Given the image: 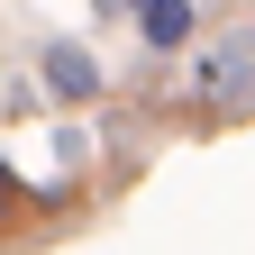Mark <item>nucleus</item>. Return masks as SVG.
I'll list each match as a JSON object with an SVG mask.
<instances>
[{
    "mask_svg": "<svg viewBox=\"0 0 255 255\" xmlns=\"http://www.w3.org/2000/svg\"><path fill=\"white\" fill-rule=\"evenodd\" d=\"M201 91H210V101H246V91H255V46H246V37L210 46V55H201Z\"/></svg>",
    "mask_w": 255,
    "mask_h": 255,
    "instance_id": "nucleus-1",
    "label": "nucleus"
},
{
    "mask_svg": "<svg viewBox=\"0 0 255 255\" xmlns=\"http://www.w3.org/2000/svg\"><path fill=\"white\" fill-rule=\"evenodd\" d=\"M37 73H46V91H55V101H101V64H91L82 46H46V64H37Z\"/></svg>",
    "mask_w": 255,
    "mask_h": 255,
    "instance_id": "nucleus-2",
    "label": "nucleus"
},
{
    "mask_svg": "<svg viewBox=\"0 0 255 255\" xmlns=\"http://www.w3.org/2000/svg\"><path fill=\"white\" fill-rule=\"evenodd\" d=\"M9 201H18V182H9V164H0V219H9Z\"/></svg>",
    "mask_w": 255,
    "mask_h": 255,
    "instance_id": "nucleus-4",
    "label": "nucleus"
},
{
    "mask_svg": "<svg viewBox=\"0 0 255 255\" xmlns=\"http://www.w3.org/2000/svg\"><path fill=\"white\" fill-rule=\"evenodd\" d=\"M137 37H146L155 55L191 46V0H137Z\"/></svg>",
    "mask_w": 255,
    "mask_h": 255,
    "instance_id": "nucleus-3",
    "label": "nucleus"
}]
</instances>
